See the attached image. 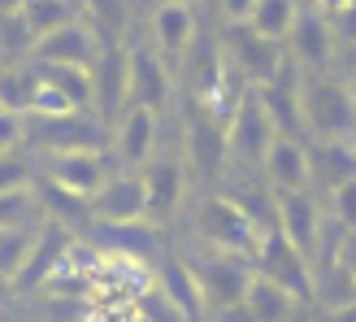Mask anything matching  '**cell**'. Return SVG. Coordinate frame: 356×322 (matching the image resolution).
I'll list each match as a JSON object with an SVG mask.
<instances>
[{
  "instance_id": "obj_1",
  "label": "cell",
  "mask_w": 356,
  "mask_h": 322,
  "mask_svg": "<svg viewBox=\"0 0 356 322\" xmlns=\"http://www.w3.org/2000/svg\"><path fill=\"white\" fill-rule=\"evenodd\" d=\"M300 122L313 139H356V92L326 75L300 79Z\"/></svg>"
},
{
  "instance_id": "obj_2",
  "label": "cell",
  "mask_w": 356,
  "mask_h": 322,
  "mask_svg": "<svg viewBox=\"0 0 356 322\" xmlns=\"http://www.w3.org/2000/svg\"><path fill=\"white\" fill-rule=\"evenodd\" d=\"M274 139H278V131H274L270 114H265L257 87H243V96L235 100V109H230L226 127H222V153L230 161H239L243 170H261Z\"/></svg>"
},
{
  "instance_id": "obj_3",
  "label": "cell",
  "mask_w": 356,
  "mask_h": 322,
  "mask_svg": "<svg viewBox=\"0 0 356 322\" xmlns=\"http://www.w3.org/2000/svg\"><path fill=\"white\" fill-rule=\"evenodd\" d=\"M218 48H222V61H226V70L235 75L243 87H265L278 70H282V44H270V40H261L257 31H248L243 22H230V26H222V40H218Z\"/></svg>"
},
{
  "instance_id": "obj_4",
  "label": "cell",
  "mask_w": 356,
  "mask_h": 322,
  "mask_svg": "<svg viewBox=\"0 0 356 322\" xmlns=\"http://www.w3.org/2000/svg\"><path fill=\"white\" fill-rule=\"evenodd\" d=\"M200 236L213 253H230L239 261L257 257V227L248 222V213L230 201V196H209L200 205Z\"/></svg>"
},
{
  "instance_id": "obj_5",
  "label": "cell",
  "mask_w": 356,
  "mask_h": 322,
  "mask_svg": "<svg viewBox=\"0 0 356 322\" xmlns=\"http://www.w3.org/2000/svg\"><path fill=\"white\" fill-rule=\"evenodd\" d=\"M191 266V275H195V288H200V300H204V309H230V305H239L243 300V288H248V279H252V266L239 261V257H230V253H213V248H204Z\"/></svg>"
},
{
  "instance_id": "obj_6",
  "label": "cell",
  "mask_w": 356,
  "mask_h": 322,
  "mask_svg": "<svg viewBox=\"0 0 356 322\" xmlns=\"http://www.w3.org/2000/svg\"><path fill=\"white\" fill-rule=\"evenodd\" d=\"M100 35L92 31V22H83V17H70L61 22L57 31L40 35V40L31 44L26 61L35 66H74V70H92L96 57H100Z\"/></svg>"
},
{
  "instance_id": "obj_7",
  "label": "cell",
  "mask_w": 356,
  "mask_h": 322,
  "mask_svg": "<svg viewBox=\"0 0 356 322\" xmlns=\"http://www.w3.org/2000/svg\"><path fill=\"white\" fill-rule=\"evenodd\" d=\"M252 261H257V275L274 279L278 288H287L300 305H313V270H309V261L300 257L278 231H270V236L257 240V257Z\"/></svg>"
},
{
  "instance_id": "obj_8",
  "label": "cell",
  "mask_w": 356,
  "mask_h": 322,
  "mask_svg": "<svg viewBox=\"0 0 356 322\" xmlns=\"http://www.w3.org/2000/svg\"><path fill=\"white\" fill-rule=\"evenodd\" d=\"M48 183L74 196V201H92V196L104 187V178H109V166H104V157L96 148H74V153H48Z\"/></svg>"
},
{
  "instance_id": "obj_9",
  "label": "cell",
  "mask_w": 356,
  "mask_h": 322,
  "mask_svg": "<svg viewBox=\"0 0 356 322\" xmlns=\"http://www.w3.org/2000/svg\"><path fill=\"white\" fill-rule=\"evenodd\" d=\"M139 178H144V227L161 231V222H170L178 213V205H183L187 170H183L178 157H161V161H152Z\"/></svg>"
},
{
  "instance_id": "obj_10",
  "label": "cell",
  "mask_w": 356,
  "mask_h": 322,
  "mask_svg": "<svg viewBox=\"0 0 356 322\" xmlns=\"http://www.w3.org/2000/svg\"><path fill=\"white\" fill-rule=\"evenodd\" d=\"M322 205L313 201L309 192H296V196H278L274 201V231L305 261H313V248H317V236H322ZM313 270V266H309Z\"/></svg>"
},
{
  "instance_id": "obj_11",
  "label": "cell",
  "mask_w": 356,
  "mask_h": 322,
  "mask_svg": "<svg viewBox=\"0 0 356 322\" xmlns=\"http://www.w3.org/2000/svg\"><path fill=\"white\" fill-rule=\"evenodd\" d=\"M70 244H74L70 227L57 222V218H44L40 227H35L31 253H26V261H22V270H17L13 288H17V292H40V288H44V279L61 266V257H65V248H70Z\"/></svg>"
},
{
  "instance_id": "obj_12",
  "label": "cell",
  "mask_w": 356,
  "mask_h": 322,
  "mask_svg": "<svg viewBox=\"0 0 356 322\" xmlns=\"http://www.w3.org/2000/svg\"><path fill=\"white\" fill-rule=\"evenodd\" d=\"M174 83H170V66L156 57V48L148 44H131L127 48V100L144 105V109H161L170 100Z\"/></svg>"
},
{
  "instance_id": "obj_13",
  "label": "cell",
  "mask_w": 356,
  "mask_h": 322,
  "mask_svg": "<svg viewBox=\"0 0 356 322\" xmlns=\"http://www.w3.org/2000/svg\"><path fill=\"white\" fill-rule=\"evenodd\" d=\"M87 213H92L100 227L144 222V178H139V174H109V178H104V187L92 196Z\"/></svg>"
},
{
  "instance_id": "obj_14",
  "label": "cell",
  "mask_w": 356,
  "mask_h": 322,
  "mask_svg": "<svg viewBox=\"0 0 356 322\" xmlns=\"http://www.w3.org/2000/svg\"><path fill=\"white\" fill-rule=\"evenodd\" d=\"M22 135H31L35 144H44L48 153H74V148H96L100 153V118L96 114L31 118V127H22Z\"/></svg>"
},
{
  "instance_id": "obj_15",
  "label": "cell",
  "mask_w": 356,
  "mask_h": 322,
  "mask_svg": "<svg viewBox=\"0 0 356 322\" xmlns=\"http://www.w3.org/2000/svg\"><path fill=\"white\" fill-rule=\"evenodd\" d=\"M265 178H270L274 196H296V192H309L313 183V166H309V148L305 139H291V135H278L270 153L261 161Z\"/></svg>"
},
{
  "instance_id": "obj_16",
  "label": "cell",
  "mask_w": 356,
  "mask_h": 322,
  "mask_svg": "<svg viewBox=\"0 0 356 322\" xmlns=\"http://www.w3.org/2000/svg\"><path fill=\"white\" fill-rule=\"evenodd\" d=\"M195 31L200 26H195V9L187 0H161V5L152 9V48L165 66L183 61V52L191 48Z\"/></svg>"
},
{
  "instance_id": "obj_17",
  "label": "cell",
  "mask_w": 356,
  "mask_h": 322,
  "mask_svg": "<svg viewBox=\"0 0 356 322\" xmlns=\"http://www.w3.org/2000/svg\"><path fill=\"white\" fill-rule=\"evenodd\" d=\"M291 48V57L300 66H309V70H322L330 66L334 57V31H330V17L326 13H317L313 5H300L296 9V22L287 31V40H282Z\"/></svg>"
},
{
  "instance_id": "obj_18",
  "label": "cell",
  "mask_w": 356,
  "mask_h": 322,
  "mask_svg": "<svg viewBox=\"0 0 356 322\" xmlns=\"http://www.w3.org/2000/svg\"><path fill=\"white\" fill-rule=\"evenodd\" d=\"M92 109L100 118H118L127 109V48L122 44L100 48L92 66Z\"/></svg>"
},
{
  "instance_id": "obj_19",
  "label": "cell",
  "mask_w": 356,
  "mask_h": 322,
  "mask_svg": "<svg viewBox=\"0 0 356 322\" xmlns=\"http://www.w3.org/2000/svg\"><path fill=\"white\" fill-rule=\"evenodd\" d=\"M113 148L122 166H144L156 148V109H144V105H127L118 114V127H113Z\"/></svg>"
},
{
  "instance_id": "obj_20",
  "label": "cell",
  "mask_w": 356,
  "mask_h": 322,
  "mask_svg": "<svg viewBox=\"0 0 356 322\" xmlns=\"http://www.w3.org/2000/svg\"><path fill=\"white\" fill-rule=\"evenodd\" d=\"M156 288H161V296L178 309L183 322H200L204 318V300H200V288H195V275H191L187 261L161 257V266H156Z\"/></svg>"
},
{
  "instance_id": "obj_21",
  "label": "cell",
  "mask_w": 356,
  "mask_h": 322,
  "mask_svg": "<svg viewBox=\"0 0 356 322\" xmlns=\"http://www.w3.org/2000/svg\"><path fill=\"white\" fill-rule=\"evenodd\" d=\"M239 305L252 314V322H296V309H300V300L287 292V288H278L274 279H265L252 270V279H248V288H243V300Z\"/></svg>"
},
{
  "instance_id": "obj_22",
  "label": "cell",
  "mask_w": 356,
  "mask_h": 322,
  "mask_svg": "<svg viewBox=\"0 0 356 322\" xmlns=\"http://www.w3.org/2000/svg\"><path fill=\"white\" fill-rule=\"evenodd\" d=\"M313 178H322L326 187H339L348 178H356V144L352 139H317V148L309 153Z\"/></svg>"
},
{
  "instance_id": "obj_23",
  "label": "cell",
  "mask_w": 356,
  "mask_h": 322,
  "mask_svg": "<svg viewBox=\"0 0 356 322\" xmlns=\"http://www.w3.org/2000/svg\"><path fill=\"white\" fill-rule=\"evenodd\" d=\"M40 87V75H35L31 61H17V66H0V114H13V118H26L31 109V96Z\"/></svg>"
},
{
  "instance_id": "obj_24",
  "label": "cell",
  "mask_w": 356,
  "mask_h": 322,
  "mask_svg": "<svg viewBox=\"0 0 356 322\" xmlns=\"http://www.w3.org/2000/svg\"><path fill=\"white\" fill-rule=\"evenodd\" d=\"M296 9H300V0H257L243 26L257 31L261 40H270V44H282L291 22H296Z\"/></svg>"
},
{
  "instance_id": "obj_25",
  "label": "cell",
  "mask_w": 356,
  "mask_h": 322,
  "mask_svg": "<svg viewBox=\"0 0 356 322\" xmlns=\"http://www.w3.org/2000/svg\"><path fill=\"white\" fill-rule=\"evenodd\" d=\"M35 66V61H31ZM35 75H40V83L57 87V92L74 105V109L92 114V70H74V66H35Z\"/></svg>"
},
{
  "instance_id": "obj_26",
  "label": "cell",
  "mask_w": 356,
  "mask_h": 322,
  "mask_svg": "<svg viewBox=\"0 0 356 322\" xmlns=\"http://www.w3.org/2000/svg\"><path fill=\"white\" fill-rule=\"evenodd\" d=\"M17 17H22V26H26L31 44H35L40 35L57 31L61 22H70V17H74V5H70V0H22Z\"/></svg>"
},
{
  "instance_id": "obj_27",
  "label": "cell",
  "mask_w": 356,
  "mask_h": 322,
  "mask_svg": "<svg viewBox=\"0 0 356 322\" xmlns=\"http://www.w3.org/2000/svg\"><path fill=\"white\" fill-rule=\"evenodd\" d=\"M31 240H35V227H17V231H0V283H13L22 261L31 253Z\"/></svg>"
},
{
  "instance_id": "obj_28",
  "label": "cell",
  "mask_w": 356,
  "mask_h": 322,
  "mask_svg": "<svg viewBox=\"0 0 356 322\" xmlns=\"http://www.w3.org/2000/svg\"><path fill=\"white\" fill-rule=\"evenodd\" d=\"M35 209H40V196L31 187L22 192H0V231H17L35 218Z\"/></svg>"
},
{
  "instance_id": "obj_29",
  "label": "cell",
  "mask_w": 356,
  "mask_h": 322,
  "mask_svg": "<svg viewBox=\"0 0 356 322\" xmlns=\"http://www.w3.org/2000/svg\"><path fill=\"white\" fill-rule=\"evenodd\" d=\"M131 309L139 314V322H183V318H178V309L161 296V288H156V283H148V288L131 300Z\"/></svg>"
},
{
  "instance_id": "obj_30",
  "label": "cell",
  "mask_w": 356,
  "mask_h": 322,
  "mask_svg": "<svg viewBox=\"0 0 356 322\" xmlns=\"http://www.w3.org/2000/svg\"><path fill=\"white\" fill-rule=\"evenodd\" d=\"M70 114H83V109H74V105H70V100L57 92V87H48V83L35 87L26 118H70Z\"/></svg>"
},
{
  "instance_id": "obj_31",
  "label": "cell",
  "mask_w": 356,
  "mask_h": 322,
  "mask_svg": "<svg viewBox=\"0 0 356 322\" xmlns=\"http://www.w3.org/2000/svg\"><path fill=\"white\" fill-rule=\"evenodd\" d=\"M31 52V35L22 26V17L17 13H5L0 17V61H9V57H26Z\"/></svg>"
},
{
  "instance_id": "obj_32",
  "label": "cell",
  "mask_w": 356,
  "mask_h": 322,
  "mask_svg": "<svg viewBox=\"0 0 356 322\" xmlns=\"http://www.w3.org/2000/svg\"><path fill=\"white\" fill-rule=\"evenodd\" d=\"M330 218L339 227H356V178H348V183L330 187Z\"/></svg>"
},
{
  "instance_id": "obj_33",
  "label": "cell",
  "mask_w": 356,
  "mask_h": 322,
  "mask_svg": "<svg viewBox=\"0 0 356 322\" xmlns=\"http://www.w3.org/2000/svg\"><path fill=\"white\" fill-rule=\"evenodd\" d=\"M31 187V166L17 153H5L0 157V192H22Z\"/></svg>"
},
{
  "instance_id": "obj_34",
  "label": "cell",
  "mask_w": 356,
  "mask_h": 322,
  "mask_svg": "<svg viewBox=\"0 0 356 322\" xmlns=\"http://www.w3.org/2000/svg\"><path fill=\"white\" fill-rule=\"evenodd\" d=\"M87 9H92V31L100 35L127 17V0H87Z\"/></svg>"
},
{
  "instance_id": "obj_35",
  "label": "cell",
  "mask_w": 356,
  "mask_h": 322,
  "mask_svg": "<svg viewBox=\"0 0 356 322\" xmlns=\"http://www.w3.org/2000/svg\"><path fill=\"white\" fill-rule=\"evenodd\" d=\"M22 127H26V122L22 118H13V114H0V157H5V153H17V144H22Z\"/></svg>"
},
{
  "instance_id": "obj_36",
  "label": "cell",
  "mask_w": 356,
  "mask_h": 322,
  "mask_svg": "<svg viewBox=\"0 0 356 322\" xmlns=\"http://www.w3.org/2000/svg\"><path fill=\"white\" fill-rule=\"evenodd\" d=\"M330 31H334V40H352L356 44V0H348V5L330 17Z\"/></svg>"
},
{
  "instance_id": "obj_37",
  "label": "cell",
  "mask_w": 356,
  "mask_h": 322,
  "mask_svg": "<svg viewBox=\"0 0 356 322\" xmlns=\"http://www.w3.org/2000/svg\"><path fill=\"white\" fill-rule=\"evenodd\" d=\"M334 261H339L343 270L356 279V227H352V231H343V240H339V253H334Z\"/></svg>"
},
{
  "instance_id": "obj_38",
  "label": "cell",
  "mask_w": 356,
  "mask_h": 322,
  "mask_svg": "<svg viewBox=\"0 0 356 322\" xmlns=\"http://www.w3.org/2000/svg\"><path fill=\"white\" fill-rule=\"evenodd\" d=\"M257 0H218V9H222V22H248V13H252Z\"/></svg>"
},
{
  "instance_id": "obj_39",
  "label": "cell",
  "mask_w": 356,
  "mask_h": 322,
  "mask_svg": "<svg viewBox=\"0 0 356 322\" xmlns=\"http://www.w3.org/2000/svg\"><path fill=\"white\" fill-rule=\"evenodd\" d=\"M218 322H252V314L243 305H230V309H218Z\"/></svg>"
},
{
  "instance_id": "obj_40",
  "label": "cell",
  "mask_w": 356,
  "mask_h": 322,
  "mask_svg": "<svg viewBox=\"0 0 356 322\" xmlns=\"http://www.w3.org/2000/svg\"><path fill=\"white\" fill-rule=\"evenodd\" d=\"M330 322H356V305H343V309H330Z\"/></svg>"
},
{
  "instance_id": "obj_41",
  "label": "cell",
  "mask_w": 356,
  "mask_h": 322,
  "mask_svg": "<svg viewBox=\"0 0 356 322\" xmlns=\"http://www.w3.org/2000/svg\"><path fill=\"white\" fill-rule=\"evenodd\" d=\"M17 9H22V0H0V17H5V13H17Z\"/></svg>"
},
{
  "instance_id": "obj_42",
  "label": "cell",
  "mask_w": 356,
  "mask_h": 322,
  "mask_svg": "<svg viewBox=\"0 0 356 322\" xmlns=\"http://www.w3.org/2000/svg\"><path fill=\"white\" fill-rule=\"evenodd\" d=\"M87 322H118V318H113V314H104V309H100V314H87Z\"/></svg>"
},
{
  "instance_id": "obj_43",
  "label": "cell",
  "mask_w": 356,
  "mask_h": 322,
  "mask_svg": "<svg viewBox=\"0 0 356 322\" xmlns=\"http://www.w3.org/2000/svg\"><path fill=\"white\" fill-rule=\"evenodd\" d=\"M187 5H191V0H187Z\"/></svg>"
},
{
  "instance_id": "obj_44",
  "label": "cell",
  "mask_w": 356,
  "mask_h": 322,
  "mask_svg": "<svg viewBox=\"0 0 356 322\" xmlns=\"http://www.w3.org/2000/svg\"><path fill=\"white\" fill-rule=\"evenodd\" d=\"M352 144H356V139H352Z\"/></svg>"
}]
</instances>
